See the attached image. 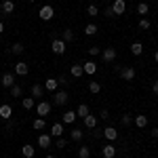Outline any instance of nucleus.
Instances as JSON below:
<instances>
[{"mask_svg":"<svg viewBox=\"0 0 158 158\" xmlns=\"http://www.w3.org/2000/svg\"><path fill=\"white\" fill-rule=\"evenodd\" d=\"M65 49H68V44H65L61 38H53V40H51V51H53L55 55H63Z\"/></svg>","mask_w":158,"mask_h":158,"instance_id":"nucleus-1","label":"nucleus"},{"mask_svg":"<svg viewBox=\"0 0 158 158\" xmlns=\"http://www.w3.org/2000/svg\"><path fill=\"white\" fill-rule=\"evenodd\" d=\"M38 17H40L42 21H49V19H53V17H55V11H53V6H51V4H44V6L38 11Z\"/></svg>","mask_w":158,"mask_h":158,"instance_id":"nucleus-2","label":"nucleus"},{"mask_svg":"<svg viewBox=\"0 0 158 158\" xmlns=\"http://www.w3.org/2000/svg\"><path fill=\"white\" fill-rule=\"evenodd\" d=\"M36 114L40 116V118L49 116V114H51V103H49V101H40V103L36 106Z\"/></svg>","mask_w":158,"mask_h":158,"instance_id":"nucleus-3","label":"nucleus"},{"mask_svg":"<svg viewBox=\"0 0 158 158\" xmlns=\"http://www.w3.org/2000/svg\"><path fill=\"white\" fill-rule=\"evenodd\" d=\"M53 101H55V106H65V103L70 101L68 91H57V93H55V97H53Z\"/></svg>","mask_w":158,"mask_h":158,"instance_id":"nucleus-4","label":"nucleus"},{"mask_svg":"<svg viewBox=\"0 0 158 158\" xmlns=\"http://www.w3.org/2000/svg\"><path fill=\"white\" fill-rule=\"evenodd\" d=\"M101 59L106 61V63H112V61L116 59V49H114V47H108V49H103V53H101Z\"/></svg>","mask_w":158,"mask_h":158,"instance_id":"nucleus-5","label":"nucleus"},{"mask_svg":"<svg viewBox=\"0 0 158 158\" xmlns=\"http://www.w3.org/2000/svg\"><path fill=\"white\" fill-rule=\"evenodd\" d=\"M112 11H114V15H122L127 11V2L124 0H114L112 2Z\"/></svg>","mask_w":158,"mask_h":158,"instance_id":"nucleus-6","label":"nucleus"},{"mask_svg":"<svg viewBox=\"0 0 158 158\" xmlns=\"http://www.w3.org/2000/svg\"><path fill=\"white\" fill-rule=\"evenodd\" d=\"M11 116H13V108L9 103L0 106V120H11Z\"/></svg>","mask_w":158,"mask_h":158,"instance_id":"nucleus-7","label":"nucleus"},{"mask_svg":"<svg viewBox=\"0 0 158 158\" xmlns=\"http://www.w3.org/2000/svg\"><path fill=\"white\" fill-rule=\"evenodd\" d=\"M27 72H30V68H27L25 61H17V63H15V74H17V76H25Z\"/></svg>","mask_w":158,"mask_h":158,"instance_id":"nucleus-8","label":"nucleus"},{"mask_svg":"<svg viewBox=\"0 0 158 158\" xmlns=\"http://www.w3.org/2000/svg\"><path fill=\"white\" fill-rule=\"evenodd\" d=\"M103 137L110 139V141H116V139H118V131H116L114 127H106V129H103Z\"/></svg>","mask_w":158,"mask_h":158,"instance_id":"nucleus-9","label":"nucleus"},{"mask_svg":"<svg viewBox=\"0 0 158 158\" xmlns=\"http://www.w3.org/2000/svg\"><path fill=\"white\" fill-rule=\"evenodd\" d=\"M0 82H2V86L11 89V86L15 85V74H13V72H6L4 76H2V80H0Z\"/></svg>","mask_w":158,"mask_h":158,"instance_id":"nucleus-10","label":"nucleus"},{"mask_svg":"<svg viewBox=\"0 0 158 158\" xmlns=\"http://www.w3.org/2000/svg\"><path fill=\"white\" fill-rule=\"evenodd\" d=\"M120 78L122 80H133L135 78V68H120Z\"/></svg>","mask_w":158,"mask_h":158,"instance_id":"nucleus-11","label":"nucleus"},{"mask_svg":"<svg viewBox=\"0 0 158 158\" xmlns=\"http://www.w3.org/2000/svg\"><path fill=\"white\" fill-rule=\"evenodd\" d=\"M133 122H135V127L146 129V127H148V116H146V114H137V116L133 118Z\"/></svg>","mask_w":158,"mask_h":158,"instance_id":"nucleus-12","label":"nucleus"},{"mask_svg":"<svg viewBox=\"0 0 158 158\" xmlns=\"http://www.w3.org/2000/svg\"><path fill=\"white\" fill-rule=\"evenodd\" d=\"M101 154H103V158H114L116 156V148L112 146V143H108V146L101 148Z\"/></svg>","mask_w":158,"mask_h":158,"instance_id":"nucleus-13","label":"nucleus"},{"mask_svg":"<svg viewBox=\"0 0 158 158\" xmlns=\"http://www.w3.org/2000/svg\"><path fill=\"white\" fill-rule=\"evenodd\" d=\"M74 120H76V112H72V110H68V112L61 116V122H63V124H74Z\"/></svg>","mask_w":158,"mask_h":158,"instance_id":"nucleus-14","label":"nucleus"},{"mask_svg":"<svg viewBox=\"0 0 158 158\" xmlns=\"http://www.w3.org/2000/svg\"><path fill=\"white\" fill-rule=\"evenodd\" d=\"M70 137H72L74 141H82V137H85V129H80V127H74L72 133H70Z\"/></svg>","mask_w":158,"mask_h":158,"instance_id":"nucleus-15","label":"nucleus"},{"mask_svg":"<svg viewBox=\"0 0 158 158\" xmlns=\"http://www.w3.org/2000/svg\"><path fill=\"white\" fill-rule=\"evenodd\" d=\"M63 135V122H55L51 127V137H61Z\"/></svg>","mask_w":158,"mask_h":158,"instance_id":"nucleus-16","label":"nucleus"},{"mask_svg":"<svg viewBox=\"0 0 158 158\" xmlns=\"http://www.w3.org/2000/svg\"><path fill=\"white\" fill-rule=\"evenodd\" d=\"M44 91H51V93H53V91H57V86H59V82H57V78H49V80H44Z\"/></svg>","mask_w":158,"mask_h":158,"instance_id":"nucleus-17","label":"nucleus"},{"mask_svg":"<svg viewBox=\"0 0 158 158\" xmlns=\"http://www.w3.org/2000/svg\"><path fill=\"white\" fill-rule=\"evenodd\" d=\"M21 154H23L25 158H34V154H36V148L32 146V143H25V146L21 148Z\"/></svg>","mask_w":158,"mask_h":158,"instance_id":"nucleus-18","label":"nucleus"},{"mask_svg":"<svg viewBox=\"0 0 158 158\" xmlns=\"http://www.w3.org/2000/svg\"><path fill=\"white\" fill-rule=\"evenodd\" d=\"M82 120H85V127H86V129H95V127H97V116H93V114L85 116Z\"/></svg>","mask_w":158,"mask_h":158,"instance_id":"nucleus-19","label":"nucleus"},{"mask_svg":"<svg viewBox=\"0 0 158 158\" xmlns=\"http://www.w3.org/2000/svg\"><path fill=\"white\" fill-rule=\"evenodd\" d=\"M70 74H72L74 78H80V76L85 74V68H82V63H74L72 70H70Z\"/></svg>","mask_w":158,"mask_h":158,"instance_id":"nucleus-20","label":"nucleus"},{"mask_svg":"<svg viewBox=\"0 0 158 158\" xmlns=\"http://www.w3.org/2000/svg\"><path fill=\"white\" fill-rule=\"evenodd\" d=\"M82 68H85V74H89V76H93V74L97 72V63H93V61L82 63Z\"/></svg>","mask_w":158,"mask_h":158,"instance_id":"nucleus-21","label":"nucleus"},{"mask_svg":"<svg viewBox=\"0 0 158 158\" xmlns=\"http://www.w3.org/2000/svg\"><path fill=\"white\" fill-rule=\"evenodd\" d=\"M13 11H15V4H13V0H4V2H2V13H4V15H11Z\"/></svg>","mask_w":158,"mask_h":158,"instance_id":"nucleus-22","label":"nucleus"},{"mask_svg":"<svg viewBox=\"0 0 158 158\" xmlns=\"http://www.w3.org/2000/svg\"><path fill=\"white\" fill-rule=\"evenodd\" d=\"M44 95V86L42 85H32V97L36 99V97H42Z\"/></svg>","mask_w":158,"mask_h":158,"instance_id":"nucleus-23","label":"nucleus"},{"mask_svg":"<svg viewBox=\"0 0 158 158\" xmlns=\"http://www.w3.org/2000/svg\"><path fill=\"white\" fill-rule=\"evenodd\" d=\"M89 114H91V112H89V106H86V103H80V106L76 108V116H80V118H85Z\"/></svg>","mask_w":158,"mask_h":158,"instance_id":"nucleus-24","label":"nucleus"},{"mask_svg":"<svg viewBox=\"0 0 158 158\" xmlns=\"http://www.w3.org/2000/svg\"><path fill=\"white\" fill-rule=\"evenodd\" d=\"M38 146L40 148H51V135H40V137H38Z\"/></svg>","mask_w":158,"mask_h":158,"instance_id":"nucleus-25","label":"nucleus"},{"mask_svg":"<svg viewBox=\"0 0 158 158\" xmlns=\"http://www.w3.org/2000/svg\"><path fill=\"white\" fill-rule=\"evenodd\" d=\"M97 30H99V27L95 23H86L85 25V34H86V36H95V34H97Z\"/></svg>","mask_w":158,"mask_h":158,"instance_id":"nucleus-26","label":"nucleus"},{"mask_svg":"<svg viewBox=\"0 0 158 158\" xmlns=\"http://www.w3.org/2000/svg\"><path fill=\"white\" fill-rule=\"evenodd\" d=\"M137 13H139L141 17H146L148 13H150V6H148V2H139V4H137Z\"/></svg>","mask_w":158,"mask_h":158,"instance_id":"nucleus-27","label":"nucleus"},{"mask_svg":"<svg viewBox=\"0 0 158 158\" xmlns=\"http://www.w3.org/2000/svg\"><path fill=\"white\" fill-rule=\"evenodd\" d=\"M61 40H63L65 44H68V42H72V40H74V32H72V30H63V34H61Z\"/></svg>","mask_w":158,"mask_h":158,"instance_id":"nucleus-28","label":"nucleus"},{"mask_svg":"<svg viewBox=\"0 0 158 158\" xmlns=\"http://www.w3.org/2000/svg\"><path fill=\"white\" fill-rule=\"evenodd\" d=\"M89 91H91L93 95H97L99 91H101V85H99L97 80H91V82H89Z\"/></svg>","mask_w":158,"mask_h":158,"instance_id":"nucleus-29","label":"nucleus"},{"mask_svg":"<svg viewBox=\"0 0 158 158\" xmlns=\"http://www.w3.org/2000/svg\"><path fill=\"white\" fill-rule=\"evenodd\" d=\"M131 53H133V55H141V53H143V44H141V42H133V44H131Z\"/></svg>","mask_w":158,"mask_h":158,"instance_id":"nucleus-30","label":"nucleus"},{"mask_svg":"<svg viewBox=\"0 0 158 158\" xmlns=\"http://www.w3.org/2000/svg\"><path fill=\"white\" fill-rule=\"evenodd\" d=\"M21 106H23L25 110H32L34 108V97H23L21 99Z\"/></svg>","mask_w":158,"mask_h":158,"instance_id":"nucleus-31","label":"nucleus"},{"mask_svg":"<svg viewBox=\"0 0 158 158\" xmlns=\"http://www.w3.org/2000/svg\"><path fill=\"white\" fill-rule=\"evenodd\" d=\"M21 93H23V89L19 85H13L11 86V97H21Z\"/></svg>","mask_w":158,"mask_h":158,"instance_id":"nucleus-32","label":"nucleus"},{"mask_svg":"<svg viewBox=\"0 0 158 158\" xmlns=\"http://www.w3.org/2000/svg\"><path fill=\"white\" fill-rule=\"evenodd\" d=\"M86 15H89V17H97L99 9L95 6V4H89V6H86Z\"/></svg>","mask_w":158,"mask_h":158,"instance_id":"nucleus-33","label":"nucleus"},{"mask_svg":"<svg viewBox=\"0 0 158 158\" xmlns=\"http://www.w3.org/2000/svg\"><path fill=\"white\" fill-rule=\"evenodd\" d=\"M11 53H15V55H21V53H23V44H21V42H15V44L11 47Z\"/></svg>","mask_w":158,"mask_h":158,"instance_id":"nucleus-34","label":"nucleus"},{"mask_svg":"<svg viewBox=\"0 0 158 158\" xmlns=\"http://www.w3.org/2000/svg\"><path fill=\"white\" fill-rule=\"evenodd\" d=\"M34 129H36V131H42V129H44V118H40V116L34 118Z\"/></svg>","mask_w":158,"mask_h":158,"instance_id":"nucleus-35","label":"nucleus"},{"mask_svg":"<svg viewBox=\"0 0 158 158\" xmlns=\"http://www.w3.org/2000/svg\"><path fill=\"white\" fill-rule=\"evenodd\" d=\"M78 158H91V150L89 148H80L78 150Z\"/></svg>","mask_w":158,"mask_h":158,"instance_id":"nucleus-36","label":"nucleus"},{"mask_svg":"<svg viewBox=\"0 0 158 158\" xmlns=\"http://www.w3.org/2000/svg\"><path fill=\"white\" fill-rule=\"evenodd\" d=\"M122 124H124V127H131V124H133V116H131V114H124V116H122Z\"/></svg>","mask_w":158,"mask_h":158,"instance_id":"nucleus-37","label":"nucleus"},{"mask_svg":"<svg viewBox=\"0 0 158 158\" xmlns=\"http://www.w3.org/2000/svg\"><path fill=\"white\" fill-rule=\"evenodd\" d=\"M65 143H68V141H65L63 137H57V141H55V146L59 148V150H63V148H65Z\"/></svg>","mask_w":158,"mask_h":158,"instance_id":"nucleus-38","label":"nucleus"},{"mask_svg":"<svg viewBox=\"0 0 158 158\" xmlns=\"http://www.w3.org/2000/svg\"><path fill=\"white\" fill-rule=\"evenodd\" d=\"M139 27H141V30H150V27H152V23H150L148 19H141V21H139Z\"/></svg>","mask_w":158,"mask_h":158,"instance_id":"nucleus-39","label":"nucleus"},{"mask_svg":"<svg viewBox=\"0 0 158 158\" xmlns=\"http://www.w3.org/2000/svg\"><path fill=\"white\" fill-rule=\"evenodd\" d=\"M89 53H91V55H101V49H99V47H91Z\"/></svg>","mask_w":158,"mask_h":158,"instance_id":"nucleus-40","label":"nucleus"},{"mask_svg":"<svg viewBox=\"0 0 158 158\" xmlns=\"http://www.w3.org/2000/svg\"><path fill=\"white\" fill-rule=\"evenodd\" d=\"M99 116H101V120H108V118H110V112H108V110H101V114H99Z\"/></svg>","mask_w":158,"mask_h":158,"instance_id":"nucleus-41","label":"nucleus"},{"mask_svg":"<svg viewBox=\"0 0 158 158\" xmlns=\"http://www.w3.org/2000/svg\"><path fill=\"white\" fill-rule=\"evenodd\" d=\"M57 82H59L61 86H65V85H68V78H65V76H59V78H57Z\"/></svg>","mask_w":158,"mask_h":158,"instance_id":"nucleus-42","label":"nucleus"},{"mask_svg":"<svg viewBox=\"0 0 158 158\" xmlns=\"http://www.w3.org/2000/svg\"><path fill=\"white\" fill-rule=\"evenodd\" d=\"M103 15H106V17H114V11H112V6H108V9L103 11Z\"/></svg>","mask_w":158,"mask_h":158,"instance_id":"nucleus-43","label":"nucleus"},{"mask_svg":"<svg viewBox=\"0 0 158 158\" xmlns=\"http://www.w3.org/2000/svg\"><path fill=\"white\" fill-rule=\"evenodd\" d=\"M152 93H156V95H158V80L154 82V85H152Z\"/></svg>","mask_w":158,"mask_h":158,"instance_id":"nucleus-44","label":"nucleus"},{"mask_svg":"<svg viewBox=\"0 0 158 158\" xmlns=\"http://www.w3.org/2000/svg\"><path fill=\"white\" fill-rule=\"evenodd\" d=\"M152 137H158V129H152Z\"/></svg>","mask_w":158,"mask_h":158,"instance_id":"nucleus-45","label":"nucleus"},{"mask_svg":"<svg viewBox=\"0 0 158 158\" xmlns=\"http://www.w3.org/2000/svg\"><path fill=\"white\" fill-rule=\"evenodd\" d=\"M2 32H4V23L0 21V34H2Z\"/></svg>","mask_w":158,"mask_h":158,"instance_id":"nucleus-46","label":"nucleus"},{"mask_svg":"<svg viewBox=\"0 0 158 158\" xmlns=\"http://www.w3.org/2000/svg\"><path fill=\"white\" fill-rule=\"evenodd\" d=\"M154 59H156V63H158V51H156V55H154Z\"/></svg>","mask_w":158,"mask_h":158,"instance_id":"nucleus-47","label":"nucleus"},{"mask_svg":"<svg viewBox=\"0 0 158 158\" xmlns=\"http://www.w3.org/2000/svg\"><path fill=\"white\" fill-rule=\"evenodd\" d=\"M44 158H55V156H44Z\"/></svg>","mask_w":158,"mask_h":158,"instance_id":"nucleus-48","label":"nucleus"},{"mask_svg":"<svg viewBox=\"0 0 158 158\" xmlns=\"http://www.w3.org/2000/svg\"><path fill=\"white\" fill-rule=\"evenodd\" d=\"M27 2H36V0H27Z\"/></svg>","mask_w":158,"mask_h":158,"instance_id":"nucleus-49","label":"nucleus"},{"mask_svg":"<svg viewBox=\"0 0 158 158\" xmlns=\"http://www.w3.org/2000/svg\"><path fill=\"white\" fill-rule=\"evenodd\" d=\"M76 158H78V156H76Z\"/></svg>","mask_w":158,"mask_h":158,"instance_id":"nucleus-50","label":"nucleus"}]
</instances>
